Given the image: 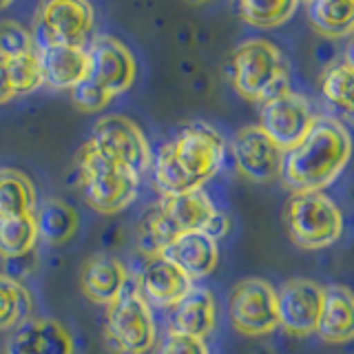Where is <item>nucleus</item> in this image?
Returning <instances> with one entry per match:
<instances>
[{"label": "nucleus", "instance_id": "f3484780", "mask_svg": "<svg viewBox=\"0 0 354 354\" xmlns=\"http://www.w3.org/2000/svg\"><path fill=\"white\" fill-rule=\"evenodd\" d=\"M36 53L42 66L44 86L51 91H73L88 77L86 47L49 44V47H36Z\"/></svg>", "mask_w": 354, "mask_h": 354}, {"label": "nucleus", "instance_id": "f8f14e48", "mask_svg": "<svg viewBox=\"0 0 354 354\" xmlns=\"http://www.w3.org/2000/svg\"><path fill=\"white\" fill-rule=\"evenodd\" d=\"M230 155L241 177L254 184L281 180L286 153L266 136L259 124L239 129L230 140Z\"/></svg>", "mask_w": 354, "mask_h": 354}, {"label": "nucleus", "instance_id": "473e14b6", "mask_svg": "<svg viewBox=\"0 0 354 354\" xmlns=\"http://www.w3.org/2000/svg\"><path fill=\"white\" fill-rule=\"evenodd\" d=\"M14 97H16V93H14V86H11V80H9L7 58L5 55H0V106L11 102Z\"/></svg>", "mask_w": 354, "mask_h": 354}, {"label": "nucleus", "instance_id": "aec40b11", "mask_svg": "<svg viewBox=\"0 0 354 354\" xmlns=\"http://www.w3.org/2000/svg\"><path fill=\"white\" fill-rule=\"evenodd\" d=\"M217 326L215 295L208 288L195 286L169 315V330L206 341Z\"/></svg>", "mask_w": 354, "mask_h": 354}, {"label": "nucleus", "instance_id": "1a4fd4ad", "mask_svg": "<svg viewBox=\"0 0 354 354\" xmlns=\"http://www.w3.org/2000/svg\"><path fill=\"white\" fill-rule=\"evenodd\" d=\"M230 324L243 337H268L279 328L277 290L261 277H246L228 297Z\"/></svg>", "mask_w": 354, "mask_h": 354}, {"label": "nucleus", "instance_id": "ddd939ff", "mask_svg": "<svg viewBox=\"0 0 354 354\" xmlns=\"http://www.w3.org/2000/svg\"><path fill=\"white\" fill-rule=\"evenodd\" d=\"M88 53V80L113 97L127 93L136 84L138 62L133 51L115 36H93L86 44Z\"/></svg>", "mask_w": 354, "mask_h": 354}, {"label": "nucleus", "instance_id": "2eb2a0df", "mask_svg": "<svg viewBox=\"0 0 354 354\" xmlns=\"http://www.w3.org/2000/svg\"><path fill=\"white\" fill-rule=\"evenodd\" d=\"M136 288L151 308L173 310L193 290L195 281L164 254H155L144 259Z\"/></svg>", "mask_w": 354, "mask_h": 354}, {"label": "nucleus", "instance_id": "dca6fc26", "mask_svg": "<svg viewBox=\"0 0 354 354\" xmlns=\"http://www.w3.org/2000/svg\"><path fill=\"white\" fill-rule=\"evenodd\" d=\"M7 354H75V341L60 321L31 317L11 332Z\"/></svg>", "mask_w": 354, "mask_h": 354}, {"label": "nucleus", "instance_id": "7ed1b4c3", "mask_svg": "<svg viewBox=\"0 0 354 354\" xmlns=\"http://www.w3.org/2000/svg\"><path fill=\"white\" fill-rule=\"evenodd\" d=\"M232 88L248 102L263 104L283 93L290 71L283 51L266 38H250L237 44L228 62Z\"/></svg>", "mask_w": 354, "mask_h": 354}, {"label": "nucleus", "instance_id": "20e7f679", "mask_svg": "<svg viewBox=\"0 0 354 354\" xmlns=\"http://www.w3.org/2000/svg\"><path fill=\"white\" fill-rule=\"evenodd\" d=\"M140 180L133 171L102 158L91 147L77 155V182L84 202L100 215H115L138 199Z\"/></svg>", "mask_w": 354, "mask_h": 354}, {"label": "nucleus", "instance_id": "cd10ccee", "mask_svg": "<svg viewBox=\"0 0 354 354\" xmlns=\"http://www.w3.org/2000/svg\"><path fill=\"white\" fill-rule=\"evenodd\" d=\"M299 9L295 0H281V3H257V0H243L237 5L241 20L257 29H274L290 20Z\"/></svg>", "mask_w": 354, "mask_h": 354}, {"label": "nucleus", "instance_id": "423d86ee", "mask_svg": "<svg viewBox=\"0 0 354 354\" xmlns=\"http://www.w3.org/2000/svg\"><path fill=\"white\" fill-rule=\"evenodd\" d=\"M104 335L118 354H149L158 343V321L136 283L106 306Z\"/></svg>", "mask_w": 354, "mask_h": 354}, {"label": "nucleus", "instance_id": "a211bd4d", "mask_svg": "<svg viewBox=\"0 0 354 354\" xmlns=\"http://www.w3.org/2000/svg\"><path fill=\"white\" fill-rule=\"evenodd\" d=\"M131 277L127 266L113 254H93L80 270V290L97 306H111L127 290Z\"/></svg>", "mask_w": 354, "mask_h": 354}, {"label": "nucleus", "instance_id": "72a5a7b5", "mask_svg": "<svg viewBox=\"0 0 354 354\" xmlns=\"http://www.w3.org/2000/svg\"><path fill=\"white\" fill-rule=\"evenodd\" d=\"M343 64L354 69V33L348 36V42H346V49H343Z\"/></svg>", "mask_w": 354, "mask_h": 354}, {"label": "nucleus", "instance_id": "2f4dec72", "mask_svg": "<svg viewBox=\"0 0 354 354\" xmlns=\"http://www.w3.org/2000/svg\"><path fill=\"white\" fill-rule=\"evenodd\" d=\"M155 354H210V350L202 339L166 330V335L155 343Z\"/></svg>", "mask_w": 354, "mask_h": 354}, {"label": "nucleus", "instance_id": "5701e85b", "mask_svg": "<svg viewBox=\"0 0 354 354\" xmlns=\"http://www.w3.org/2000/svg\"><path fill=\"white\" fill-rule=\"evenodd\" d=\"M306 16L324 38L339 40L354 33V0H310Z\"/></svg>", "mask_w": 354, "mask_h": 354}, {"label": "nucleus", "instance_id": "a878e982", "mask_svg": "<svg viewBox=\"0 0 354 354\" xmlns=\"http://www.w3.org/2000/svg\"><path fill=\"white\" fill-rule=\"evenodd\" d=\"M321 95L346 120L354 122V69L332 64L321 75Z\"/></svg>", "mask_w": 354, "mask_h": 354}, {"label": "nucleus", "instance_id": "f257e3e1", "mask_svg": "<svg viewBox=\"0 0 354 354\" xmlns=\"http://www.w3.org/2000/svg\"><path fill=\"white\" fill-rule=\"evenodd\" d=\"M228 155V142L208 122H191L164 142L153 155L155 193L175 197L204 188L221 171Z\"/></svg>", "mask_w": 354, "mask_h": 354}, {"label": "nucleus", "instance_id": "6e6552de", "mask_svg": "<svg viewBox=\"0 0 354 354\" xmlns=\"http://www.w3.org/2000/svg\"><path fill=\"white\" fill-rule=\"evenodd\" d=\"M95 9L84 0H51L42 3L33 20V47L66 44L86 47L93 38Z\"/></svg>", "mask_w": 354, "mask_h": 354}, {"label": "nucleus", "instance_id": "f03ea898", "mask_svg": "<svg viewBox=\"0 0 354 354\" xmlns=\"http://www.w3.org/2000/svg\"><path fill=\"white\" fill-rule=\"evenodd\" d=\"M352 151V136L339 120L317 118L304 142L286 153L281 180L292 193H324L348 166Z\"/></svg>", "mask_w": 354, "mask_h": 354}, {"label": "nucleus", "instance_id": "c85d7f7f", "mask_svg": "<svg viewBox=\"0 0 354 354\" xmlns=\"http://www.w3.org/2000/svg\"><path fill=\"white\" fill-rule=\"evenodd\" d=\"M7 71H9V80H11V86H14L16 95L36 93L38 88L44 86L42 66H40L36 49L7 58Z\"/></svg>", "mask_w": 354, "mask_h": 354}, {"label": "nucleus", "instance_id": "c756f323", "mask_svg": "<svg viewBox=\"0 0 354 354\" xmlns=\"http://www.w3.org/2000/svg\"><path fill=\"white\" fill-rule=\"evenodd\" d=\"M33 36L31 29L20 25L16 20H3L0 22V55L11 58V55H20L33 51Z\"/></svg>", "mask_w": 354, "mask_h": 354}, {"label": "nucleus", "instance_id": "0eeeda50", "mask_svg": "<svg viewBox=\"0 0 354 354\" xmlns=\"http://www.w3.org/2000/svg\"><path fill=\"white\" fill-rule=\"evenodd\" d=\"M84 144L102 155V158L133 171L138 177H144L151 171V144L144 136V131L136 124V120L127 115L113 113L100 118Z\"/></svg>", "mask_w": 354, "mask_h": 354}, {"label": "nucleus", "instance_id": "412c9836", "mask_svg": "<svg viewBox=\"0 0 354 354\" xmlns=\"http://www.w3.org/2000/svg\"><path fill=\"white\" fill-rule=\"evenodd\" d=\"M317 335L326 343L354 341V292L341 283L326 286Z\"/></svg>", "mask_w": 354, "mask_h": 354}, {"label": "nucleus", "instance_id": "bb28decb", "mask_svg": "<svg viewBox=\"0 0 354 354\" xmlns=\"http://www.w3.org/2000/svg\"><path fill=\"white\" fill-rule=\"evenodd\" d=\"M38 243V228L33 215L0 219V257L16 261L33 252Z\"/></svg>", "mask_w": 354, "mask_h": 354}, {"label": "nucleus", "instance_id": "9d476101", "mask_svg": "<svg viewBox=\"0 0 354 354\" xmlns=\"http://www.w3.org/2000/svg\"><path fill=\"white\" fill-rule=\"evenodd\" d=\"M315 122L317 113L313 102L292 88H286L283 93L263 102L259 109V127L283 153L301 144Z\"/></svg>", "mask_w": 354, "mask_h": 354}, {"label": "nucleus", "instance_id": "39448f33", "mask_svg": "<svg viewBox=\"0 0 354 354\" xmlns=\"http://www.w3.org/2000/svg\"><path fill=\"white\" fill-rule=\"evenodd\" d=\"M283 224L304 250H324L343 235L341 208L324 193H292L283 206Z\"/></svg>", "mask_w": 354, "mask_h": 354}, {"label": "nucleus", "instance_id": "b1692460", "mask_svg": "<svg viewBox=\"0 0 354 354\" xmlns=\"http://www.w3.org/2000/svg\"><path fill=\"white\" fill-rule=\"evenodd\" d=\"M36 206L38 193L29 175L18 169H0V219L33 215Z\"/></svg>", "mask_w": 354, "mask_h": 354}, {"label": "nucleus", "instance_id": "7c9ffc66", "mask_svg": "<svg viewBox=\"0 0 354 354\" xmlns=\"http://www.w3.org/2000/svg\"><path fill=\"white\" fill-rule=\"evenodd\" d=\"M71 95V102L84 111V113H97V111H102L104 106H109L111 102H113V95L106 93L104 88H100L93 80H86L77 84L73 91H69Z\"/></svg>", "mask_w": 354, "mask_h": 354}, {"label": "nucleus", "instance_id": "4be33fe9", "mask_svg": "<svg viewBox=\"0 0 354 354\" xmlns=\"http://www.w3.org/2000/svg\"><path fill=\"white\" fill-rule=\"evenodd\" d=\"M33 221H36L38 228V239L49 243V246L69 243L80 228L77 210L58 197H47L38 202L36 210H33Z\"/></svg>", "mask_w": 354, "mask_h": 354}, {"label": "nucleus", "instance_id": "6ab92c4d", "mask_svg": "<svg viewBox=\"0 0 354 354\" xmlns=\"http://www.w3.org/2000/svg\"><path fill=\"white\" fill-rule=\"evenodd\" d=\"M193 281L206 279L219 263V243L208 232H184L175 237L162 252Z\"/></svg>", "mask_w": 354, "mask_h": 354}, {"label": "nucleus", "instance_id": "f704fd0d", "mask_svg": "<svg viewBox=\"0 0 354 354\" xmlns=\"http://www.w3.org/2000/svg\"><path fill=\"white\" fill-rule=\"evenodd\" d=\"M11 7V3H0V11H5V9H9Z\"/></svg>", "mask_w": 354, "mask_h": 354}, {"label": "nucleus", "instance_id": "4468645a", "mask_svg": "<svg viewBox=\"0 0 354 354\" xmlns=\"http://www.w3.org/2000/svg\"><path fill=\"white\" fill-rule=\"evenodd\" d=\"M324 290L326 286L315 279H306V277L288 279L277 290L279 328L299 339L317 335L321 310H324Z\"/></svg>", "mask_w": 354, "mask_h": 354}, {"label": "nucleus", "instance_id": "393cba45", "mask_svg": "<svg viewBox=\"0 0 354 354\" xmlns=\"http://www.w3.org/2000/svg\"><path fill=\"white\" fill-rule=\"evenodd\" d=\"M33 295L20 279L0 272V332L16 330L31 319Z\"/></svg>", "mask_w": 354, "mask_h": 354}, {"label": "nucleus", "instance_id": "9b49d317", "mask_svg": "<svg viewBox=\"0 0 354 354\" xmlns=\"http://www.w3.org/2000/svg\"><path fill=\"white\" fill-rule=\"evenodd\" d=\"M158 210L175 237L184 235V232H208L210 237L219 241V237H224L230 228V219L213 204L204 188L164 197L158 202Z\"/></svg>", "mask_w": 354, "mask_h": 354}]
</instances>
